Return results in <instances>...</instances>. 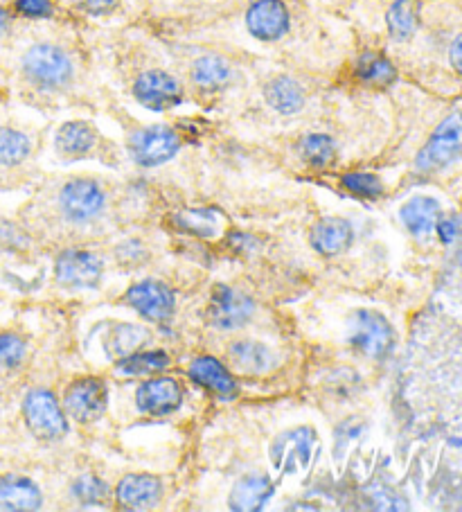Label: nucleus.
<instances>
[{
    "label": "nucleus",
    "mask_w": 462,
    "mask_h": 512,
    "mask_svg": "<svg viewBox=\"0 0 462 512\" xmlns=\"http://www.w3.org/2000/svg\"><path fill=\"white\" fill-rule=\"evenodd\" d=\"M23 416L37 438L57 440L68 434V420L50 391H30L23 400Z\"/></svg>",
    "instance_id": "f257e3e1"
},
{
    "label": "nucleus",
    "mask_w": 462,
    "mask_h": 512,
    "mask_svg": "<svg viewBox=\"0 0 462 512\" xmlns=\"http://www.w3.org/2000/svg\"><path fill=\"white\" fill-rule=\"evenodd\" d=\"M350 343L366 357L381 359L393 348V328L381 314L361 310L350 321Z\"/></svg>",
    "instance_id": "f03ea898"
},
{
    "label": "nucleus",
    "mask_w": 462,
    "mask_h": 512,
    "mask_svg": "<svg viewBox=\"0 0 462 512\" xmlns=\"http://www.w3.org/2000/svg\"><path fill=\"white\" fill-rule=\"evenodd\" d=\"M462 154V113H453L435 129L429 143L417 156V167L424 172L440 170Z\"/></svg>",
    "instance_id": "7ed1b4c3"
},
{
    "label": "nucleus",
    "mask_w": 462,
    "mask_h": 512,
    "mask_svg": "<svg viewBox=\"0 0 462 512\" xmlns=\"http://www.w3.org/2000/svg\"><path fill=\"white\" fill-rule=\"evenodd\" d=\"M23 70L32 82L52 88L68 82L70 75H73V64H70L64 50L41 43V46H34L25 52Z\"/></svg>",
    "instance_id": "20e7f679"
},
{
    "label": "nucleus",
    "mask_w": 462,
    "mask_h": 512,
    "mask_svg": "<svg viewBox=\"0 0 462 512\" xmlns=\"http://www.w3.org/2000/svg\"><path fill=\"white\" fill-rule=\"evenodd\" d=\"M316 445V431L312 427H298L284 431L271 445V463L280 472L307 470L312 461V452Z\"/></svg>",
    "instance_id": "39448f33"
},
{
    "label": "nucleus",
    "mask_w": 462,
    "mask_h": 512,
    "mask_svg": "<svg viewBox=\"0 0 462 512\" xmlns=\"http://www.w3.org/2000/svg\"><path fill=\"white\" fill-rule=\"evenodd\" d=\"M66 411L77 422H95L104 416L106 404H109V393H106V384L95 377L79 379V382L70 384L66 397H64Z\"/></svg>",
    "instance_id": "423d86ee"
},
{
    "label": "nucleus",
    "mask_w": 462,
    "mask_h": 512,
    "mask_svg": "<svg viewBox=\"0 0 462 512\" xmlns=\"http://www.w3.org/2000/svg\"><path fill=\"white\" fill-rule=\"evenodd\" d=\"M179 147H181L179 136H176L170 127L142 129L131 138V145H129L133 161L145 167L167 163L170 158L176 156Z\"/></svg>",
    "instance_id": "0eeeda50"
},
{
    "label": "nucleus",
    "mask_w": 462,
    "mask_h": 512,
    "mask_svg": "<svg viewBox=\"0 0 462 512\" xmlns=\"http://www.w3.org/2000/svg\"><path fill=\"white\" fill-rule=\"evenodd\" d=\"M133 95L142 107L151 111H167L181 104L183 88L172 75L161 73V70H149L136 79Z\"/></svg>",
    "instance_id": "6e6552de"
},
{
    "label": "nucleus",
    "mask_w": 462,
    "mask_h": 512,
    "mask_svg": "<svg viewBox=\"0 0 462 512\" xmlns=\"http://www.w3.org/2000/svg\"><path fill=\"white\" fill-rule=\"evenodd\" d=\"M208 316L210 323L219 330H237L253 316V300L239 294L237 289L219 285L212 291Z\"/></svg>",
    "instance_id": "1a4fd4ad"
},
{
    "label": "nucleus",
    "mask_w": 462,
    "mask_h": 512,
    "mask_svg": "<svg viewBox=\"0 0 462 512\" xmlns=\"http://www.w3.org/2000/svg\"><path fill=\"white\" fill-rule=\"evenodd\" d=\"M61 210L73 222H88L102 213L104 208V192L95 181L77 179L64 185L61 190Z\"/></svg>",
    "instance_id": "9d476101"
},
{
    "label": "nucleus",
    "mask_w": 462,
    "mask_h": 512,
    "mask_svg": "<svg viewBox=\"0 0 462 512\" xmlns=\"http://www.w3.org/2000/svg\"><path fill=\"white\" fill-rule=\"evenodd\" d=\"M127 303L149 321H167L174 314L172 289L156 280H145L127 291Z\"/></svg>",
    "instance_id": "9b49d317"
},
{
    "label": "nucleus",
    "mask_w": 462,
    "mask_h": 512,
    "mask_svg": "<svg viewBox=\"0 0 462 512\" xmlns=\"http://www.w3.org/2000/svg\"><path fill=\"white\" fill-rule=\"evenodd\" d=\"M248 32L260 41H275L289 30V10L282 0H255L246 14Z\"/></svg>",
    "instance_id": "f8f14e48"
},
{
    "label": "nucleus",
    "mask_w": 462,
    "mask_h": 512,
    "mask_svg": "<svg viewBox=\"0 0 462 512\" xmlns=\"http://www.w3.org/2000/svg\"><path fill=\"white\" fill-rule=\"evenodd\" d=\"M183 402V391L176 379L158 377L138 388L136 404L147 416H170Z\"/></svg>",
    "instance_id": "ddd939ff"
},
{
    "label": "nucleus",
    "mask_w": 462,
    "mask_h": 512,
    "mask_svg": "<svg viewBox=\"0 0 462 512\" xmlns=\"http://www.w3.org/2000/svg\"><path fill=\"white\" fill-rule=\"evenodd\" d=\"M102 278V262L95 253L66 251L57 260V280L66 287H95Z\"/></svg>",
    "instance_id": "4468645a"
},
{
    "label": "nucleus",
    "mask_w": 462,
    "mask_h": 512,
    "mask_svg": "<svg viewBox=\"0 0 462 512\" xmlns=\"http://www.w3.org/2000/svg\"><path fill=\"white\" fill-rule=\"evenodd\" d=\"M163 497L161 481L149 474H129L124 476L118 488V501L124 508L145 510L154 508Z\"/></svg>",
    "instance_id": "2eb2a0df"
},
{
    "label": "nucleus",
    "mask_w": 462,
    "mask_h": 512,
    "mask_svg": "<svg viewBox=\"0 0 462 512\" xmlns=\"http://www.w3.org/2000/svg\"><path fill=\"white\" fill-rule=\"evenodd\" d=\"M273 483L269 476L264 474H251L244 476L235 483L233 492H230V508L239 512H253L264 508V503L271 499Z\"/></svg>",
    "instance_id": "dca6fc26"
},
{
    "label": "nucleus",
    "mask_w": 462,
    "mask_h": 512,
    "mask_svg": "<svg viewBox=\"0 0 462 512\" xmlns=\"http://www.w3.org/2000/svg\"><path fill=\"white\" fill-rule=\"evenodd\" d=\"M352 244V226L339 217L321 219L312 231V246L321 255H339Z\"/></svg>",
    "instance_id": "f3484780"
},
{
    "label": "nucleus",
    "mask_w": 462,
    "mask_h": 512,
    "mask_svg": "<svg viewBox=\"0 0 462 512\" xmlns=\"http://www.w3.org/2000/svg\"><path fill=\"white\" fill-rule=\"evenodd\" d=\"M0 508L37 510L41 508V490L30 479L0 476Z\"/></svg>",
    "instance_id": "a211bd4d"
},
{
    "label": "nucleus",
    "mask_w": 462,
    "mask_h": 512,
    "mask_svg": "<svg viewBox=\"0 0 462 512\" xmlns=\"http://www.w3.org/2000/svg\"><path fill=\"white\" fill-rule=\"evenodd\" d=\"M190 375L197 384L210 388L219 397H235L237 384L228 370L215 357H199L190 368Z\"/></svg>",
    "instance_id": "6ab92c4d"
},
{
    "label": "nucleus",
    "mask_w": 462,
    "mask_h": 512,
    "mask_svg": "<svg viewBox=\"0 0 462 512\" xmlns=\"http://www.w3.org/2000/svg\"><path fill=\"white\" fill-rule=\"evenodd\" d=\"M149 341H151V334L147 328H142V325L122 323V325H115V328L106 334L104 350L111 359L120 361L124 357L133 355V352L145 348Z\"/></svg>",
    "instance_id": "aec40b11"
},
{
    "label": "nucleus",
    "mask_w": 462,
    "mask_h": 512,
    "mask_svg": "<svg viewBox=\"0 0 462 512\" xmlns=\"http://www.w3.org/2000/svg\"><path fill=\"white\" fill-rule=\"evenodd\" d=\"M440 203L429 197H415L402 208V222L415 235L431 233L438 222Z\"/></svg>",
    "instance_id": "412c9836"
},
{
    "label": "nucleus",
    "mask_w": 462,
    "mask_h": 512,
    "mask_svg": "<svg viewBox=\"0 0 462 512\" xmlns=\"http://www.w3.org/2000/svg\"><path fill=\"white\" fill-rule=\"evenodd\" d=\"M266 102L271 104V107L284 113V116H291V113H296L302 109V104H305V93H302V88L298 82H293L291 77H275L273 82L266 86Z\"/></svg>",
    "instance_id": "4be33fe9"
},
{
    "label": "nucleus",
    "mask_w": 462,
    "mask_h": 512,
    "mask_svg": "<svg viewBox=\"0 0 462 512\" xmlns=\"http://www.w3.org/2000/svg\"><path fill=\"white\" fill-rule=\"evenodd\" d=\"M95 131L86 122H66L57 134V149L64 156H86L95 147Z\"/></svg>",
    "instance_id": "5701e85b"
},
{
    "label": "nucleus",
    "mask_w": 462,
    "mask_h": 512,
    "mask_svg": "<svg viewBox=\"0 0 462 512\" xmlns=\"http://www.w3.org/2000/svg\"><path fill=\"white\" fill-rule=\"evenodd\" d=\"M170 366V357L165 352H133V355L118 361V373L127 377H147L158 375Z\"/></svg>",
    "instance_id": "b1692460"
},
{
    "label": "nucleus",
    "mask_w": 462,
    "mask_h": 512,
    "mask_svg": "<svg viewBox=\"0 0 462 512\" xmlns=\"http://www.w3.org/2000/svg\"><path fill=\"white\" fill-rule=\"evenodd\" d=\"M230 355H233L235 364L246 370V373H264L273 366L271 352L266 350V346L257 341H239L230 348Z\"/></svg>",
    "instance_id": "393cba45"
},
{
    "label": "nucleus",
    "mask_w": 462,
    "mask_h": 512,
    "mask_svg": "<svg viewBox=\"0 0 462 512\" xmlns=\"http://www.w3.org/2000/svg\"><path fill=\"white\" fill-rule=\"evenodd\" d=\"M32 152L30 138L19 129L3 127L0 129V165H19Z\"/></svg>",
    "instance_id": "a878e982"
},
{
    "label": "nucleus",
    "mask_w": 462,
    "mask_h": 512,
    "mask_svg": "<svg viewBox=\"0 0 462 512\" xmlns=\"http://www.w3.org/2000/svg\"><path fill=\"white\" fill-rule=\"evenodd\" d=\"M192 79L203 88H219L230 79V66L221 57L208 55L194 61Z\"/></svg>",
    "instance_id": "bb28decb"
},
{
    "label": "nucleus",
    "mask_w": 462,
    "mask_h": 512,
    "mask_svg": "<svg viewBox=\"0 0 462 512\" xmlns=\"http://www.w3.org/2000/svg\"><path fill=\"white\" fill-rule=\"evenodd\" d=\"M176 226H181L185 233L199 235V237H212L217 235L219 219L212 210H183L176 215Z\"/></svg>",
    "instance_id": "cd10ccee"
},
{
    "label": "nucleus",
    "mask_w": 462,
    "mask_h": 512,
    "mask_svg": "<svg viewBox=\"0 0 462 512\" xmlns=\"http://www.w3.org/2000/svg\"><path fill=\"white\" fill-rule=\"evenodd\" d=\"M417 25L413 0H397L388 12V30L395 39H408Z\"/></svg>",
    "instance_id": "c85d7f7f"
},
{
    "label": "nucleus",
    "mask_w": 462,
    "mask_h": 512,
    "mask_svg": "<svg viewBox=\"0 0 462 512\" xmlns=\"http://www.w3.org/2000/svg\"><path fill=\"white\" fill-rule=\"evenodd\" d=\"M300 152L305 156V161L314 167H325L334 161L336 156V145L330 136L323 134H312L302 140Z\"/></svg>",
    "instance_id": "c756f323"
},
{
    "label": "nucleus",
    "mask_w": 462,
    "mask_h": 512,
    "mask_svg": "<svg viewBox=\"0 0 462 512\" xmlns=\"http://www.w3.org/2000/svg\"><path fill=\"white\" fill-rule=\"evenodd\" d=\"M357 73L363 82L375 86H388L395 79L393 64L379 55H363L357 66Z\"/></svg>",
    "instance_id": "7c9ffc66"
},
{
    "label": "nucleus",
    "mask_w": 462,
    "mask_h": 512,
    "mask_svg": "<svg viewBox=\"0 0 462 512\" xmlns=\"http://www.w3.org/2000/svg\"><path fill=\"white\" fill-rule=\"evenodd\" d=\"M341 183L345 190H350L352 194H359V197H366V199H375L384 192V185H381V181L375 174H345Z\"/></svg>",
    "instance_id": "2f4dec72"
},
{
    "label": "nucleus",
    "mask_w": 462,
    "mask_h": 512,
    "mask_svg": "<svg viewBox=\"0 0 462 512\" xmlns=\"http://www.w3.org/2000/svg\"><path fill=\"white\" fill-rule=\"evenodd\" d=\"M73 492L82 503H104L106 497H109V485L95 479V476H82V479L75 483Z\"/></svg>",
    "instance_id": "473e14b6"
},
{
    "label": "nucleus",
    "mask_w": 462,
    "mask_h": 512,
    "mask_svg": "<svg viewBox=\"0 0 462 512\" xmlns=\"http://www.w3.org/2000/svg\"><path fill=\"white\" fill-rule=\"evenodd\" d=\"M25 357V343L16 334H0V368H16Z\"/></svg>",
    "instance_id": "72a5a7b5"
},
{
    "label": "nucleus",
    "mask_w": 462,
    "mask_h": 512,
    "mask_svg": "<svg viewBox=\"0 0 462 512\" xmlns=\"http://www.w3.org/2000/svg\"><path fill=\"white\" fill-rule=\"evenodd\" d=\"M16 12L28 19H48L52 16L50 0H16Z\"/></svg>",
    "instance_id": "f704fd0d"
},
{
    "label": "nucleus",
    "mask_w": 462,
    "mask_h": 512,
    "mask_svg": "<svg viewBox=\"0 0 462 512\" xmlns=\"http://www.w3.org/2000/svg\"><path fill=\"white\" fill-rule=\"evenodd\" d=\"M118 0H79V7L88 14H109L111 10H115Z\"/></svg>",
    "instance_id": "c9c22d12"
},
{
    "label": "nucleus",
    "mask_w": 462,
    "mask_h": 512,
    "mask_svg": "<svg viewBox=\"0 0 462 512\" xmlns=\"http://www.w3.org/2000/svg\"><path fill=\"white\" fill-rule=\"evenodd\" d=\"M451 64L456 66L458 73H462V34L456 41H453V46H451Z\"/></svg>",
    "instance_id": "e433bc0d"
},
{
    "label": "nucleus",
    "mask_w": 462,
    "mask_h": 512,
    "mask_svg": "<svg viewBox=\"0 0 462 512\" xmlns=\"http://www.w3.org/2000/svg\"><path fill=\"white\" fill-rule=\"evenodd\" d=\"M440 237H442V242H451L453 237H456V226H453L451 222H442L440 224Z\"/></svg>",
    "instance_id": "4c0bfd02"
},
{
    "label": "nucleus",
    "mask_w": 462,
    "mask_h": 512,
    "mask_svg": "<svg viewBox=\"0 0 462 512\" xmlns=\"http://www.w3.org/2000/svg\"><path fill=\"white\" fill-rule=\"evenodd\" d=\"M7 25H10V14H7L3 7H0V34L7 30Z\"/></svg>",
    "instance_id": "58836bf2"
}]
</instances>
